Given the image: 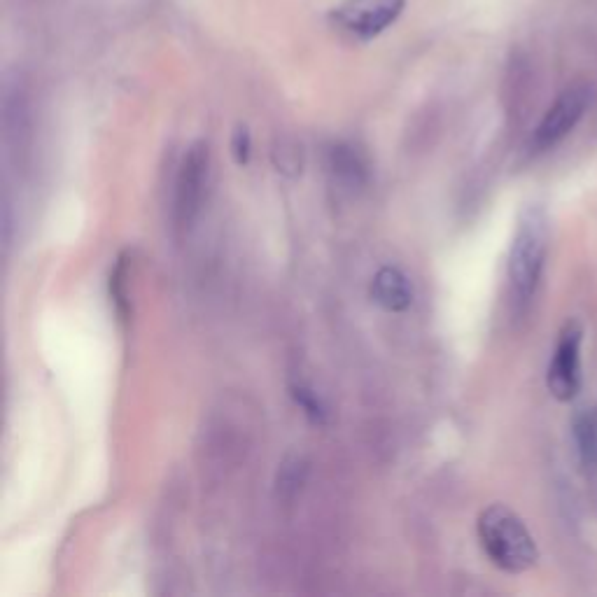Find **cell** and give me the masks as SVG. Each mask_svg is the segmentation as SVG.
Segmentation results:
<instances>
[{"mask_svg":"<svg viewBox=\"0 0 597 597\" xmlns=\"http://www.w3.org/2000/svg\"><path fill=\"white\" fill-rule=\"evenodd\" d=\"M551 224L546 210L539 203H530L521 210L511 238L507 276L511 297L521 308L535 299L539 280H542L546 255H549Z\"/></svg>","mask_w":597,"mask_h":597,"instance_id":"obj_1","label":"cell"},{"mask_svg":"<svg viewBox=\"0 0 597 597\" xmlns=\"http://www.w3.org/2000/svg\"><path fill=\"white\" fill-rule=\"evenodd\" d=\"M481 549L497 570L507 574H523L539 560V549L528 525L507 504H490L481 511L479 523Z\"/></svg>","mask_w":597,"mask_h":597,"instance_id":"obj_2","label":"cell"},{"mask_svg":"<svg viewBox=\"0 0 597 597\" xmlns=\"http://www.w3.org/2000/svg\"><path fill=\"white\" fill-rule=\"evenodd\" d=\"M595 91L588 82H574L560 91L551 108L544 112L542 122L530 136V152H549L577 129L581 119L593 105Z\"/></svg>","mask_w":597,"mask_h":597,"instance_id":"obj_3","label":"cell"},{"mask_svg":"<svg viewBox=\"0 0 597 597\" xmlns=\"http://www.w3.org/2000/svg\"><path fill=\"white\" fill-rule=\"evenodd\" d=\"M581 343L584 327L581 322L570 320L560 329L556 350L546 369V388L558 402H572L581 392Z\"/></svg>","mask_w":597,"mask_h":597,"instance_id":"obj_4","label":"cell"},{"mask_svg":"<svg viewBox=\"0 0 597 597\" xmlns=\"http://www.w3.org/2000/svg\"><path fill=\"white\" fill-rule=\"evenodd\" d=\"M208 145L194 143L189 147L185 159H182L178 178H175V196H173V222L175 227L187 229L199 215L203 196L208 185Z\"/></svg>","mask_w":597,"mask_h":597,"instance_id":"obj_5","label":"cell"},{"mask_svg":"<svg viewBox=\"0 0 597 597\" xmlns=\"http://www.w3.org/2000/svg\"><path fill=\"white\" fill-rule=\"evenodd\" d=\"M406 0H343L336 5L329 19L339 31L353 38H376L402 17Z\"/></svg>","mask_w":597,"mask_h":597,"instance_id":"obj_6","label":"cell"},{"mask_svg":"<svg viewBox=\"0 0 597 597\" xmlns=\"http://www.w3.org/2000/svg\"><path fill=\"white\" fill-rule=\"evenodd\" d=\"M371 299L383 311L404 313L413 304V285L409 276L397 266H383L371 280Z\"/></svg>","mask_w":597,"mask_h":597,"instance_id":"obj_7","label":"cell"},{"mask_svg":"<svg viewBox=\"0 0 597 597\" xmlns=\"http://www.w3.org/2000/svg\"><path fill=\"white\" fill-rule=\"evenodd\" d=\"M329 171L336 180L346 182L348 187H357L367 180V164L362 152L350 143H336L329 147Z\"/></svg>","mask_w":597,"mask_h":597,"instance_id":"obj_8","label":"cell"},{"mask_svg":"<svg viewBox=\"0 0 597 597\" xmlns=\"http://www.w3.org/2000/svg\"><path fill=\"white\" fill-rule=\"evenodd\" d=\"M574 441L586 465L597 467V406L588 409L574 420Z\"/></svg>","mask_w":597,"mask_h":597,"instance_id":"obj_9","label":"cell"},{"mask_svg":"<svg viewBox=\"0 0 597 597\" xmlns=\"http://www.w3.org/2000/svg\"><path fill=\"white\" fill-rule=\"evenodd\" d=\"M292 397L294 402H297V406L301 411L306 413L308 420H313V423L322 425L325 423L327 418V409L325 404H322V399L318 397V392H315L313 388H308V385H292Z\"/></svg>","mask_w":597,"mask_h":597,"instance_id":"obj_10","label":"cell"},{"mask_svg":"<svg viewBox=\"0 0 597 597\" xmlns=\"http://www.w3.org/2000/svg\"><path fill=\"white\" fill-rule=\"evenodd\" d=\"M306 472H308V467H306L304 460H301V458H287L283 462V467H280V472H278V490H280V493H283V495L297 493V490L304 486Z\"/></svg>","mask_w":597,"mask_h":597,"instance_id":"obj_11","label":"cell"},{"mask_svg":"<svg viewBox=\"0 0 597 597\" xmlns=\"http://www.w3.org/2000/svg\"><path fill=\"white\" fill-rule=\"evenodd\" d=\"M231 154H234V161L238 166H245L250 161L252 138H250V131L245 129V126H238V129L234 131V136H231Z\"/></svg>","mask_w":597,"mask_h":597,"instance_id":"obj_12","label":"cell"}]
</instances>
